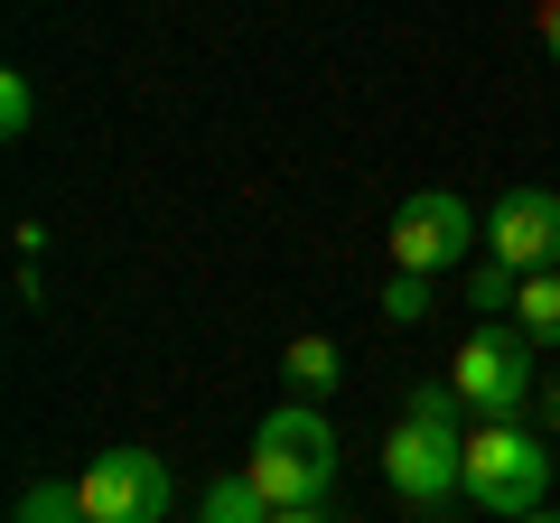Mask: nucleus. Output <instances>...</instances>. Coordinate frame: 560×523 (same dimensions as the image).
<instances>
[{"label": "nucleus", "mask_w": 560, "mask_h": 523, "mask_svg": "<svg viewBox=\"0 0 560 523\" xmlns=\"http://www.w3.org/2000/svg\"><path fill=\"white\" fill-rule=\"evenodd\" d=\"M243 477L271 496V514L327 504V486H337V430L318 421V403H280L253 430V449H243Z\"/></svg>", "instance_id": "obj_1"}, {"label": "nucleus", "mask_w": 560, "mask_h": 523, "mask_svg": "<svg viewBox=\"0 0 560 523\" xmlns=\"http://www.w3.org/2000/svg\"><path fill=\"white\" fill-rule=\"evenodd\" d=\"M551 477H560V440H541L523 421H477L467 430V504L477 514H495V523L541 514Z\"/></svg>", "instance_id": "obj_2"}, {"label": "nucleus", "mask_w": 560, "mask_h": 523, "mask_svg": "<svg viewBox=\"0 0 560 523\" xmlns=\"http://www.w3.org/2000/svg\"><path fill=\"white\" fill-rule=\"evenodd\" d=\"M533 356L541 346L523 337V327H467L458 337V356H448V383H458V403L477 411V421H523L533 411V393H541V374H533Z\"/></svg>", "instance_id": "obj_3"}, {"label": "nucleus", "mask_w": 560, "mask_h": 523, "mask_svg": "<svg viewBox=\"0 0 560 523\" xmlns=\"http://www.w3.org/2000/svg\"><path fill=\"white\" fill-rule=\"evenodd\" d=\"M383 486H393L420 523H440L448 504L467 496V440L458 430H430V421H393L383 430Z\"/></svg>", "instance_id": "obj_4"}, {"label": "nucleus", "mask_w": 560, "mask_h": 523, "mask_svg": "<svg viewBox=\"0 0 560 523\" xmlns=\"http://www.w3.org/2000/svg\"><path fill=\"white\" fill-rule=\"evenodd\" d=\"M486 243V216L467 197H448V187H420V197H401V216H393V271H458L467 253Z\"/></svg>", "instance_id": "obj_5"}, {"label": "nucleus", "mask_w": 560, "mask_h": 523, "mask_svg": "<svg viewBox=\"0 0 560 523\" xmlns=\"http://www.w3.org/2000/svg\"><path fill=\"white\" fill-rule=\"evenodd\" d=\"M84 523H168V467L150 449H103L75 477Z\"/></svg>", "instance_id": "obj_6"}, {"label": "nucleus", "mask_w": 560, "mask_h": 523, "mask_svg": "<svg viewBox=\"0 0 560 523\" xmlns=\"http://www.w3.org/2000/svg\"><path fill=\"white\" fill-rule=\"evenodd\" d=\"M486 262H504V271H560V197L551 187H504L495 216H486Z\"/></svg>", "instance_id": "obj_7"}, {"label": "nucleus", "mask_w": 560, "mask_h": 523, "mask_svg": "<svg viewBox=\"0 0 560 523\" xmlns=\"http://www.w3.org/2000/svg\"><path fill=\"white\" fill-rule=\"evenodd\" d=\"M280 374H290V393H300V403H327V393L346 383V356H337V337H290Z\"/></svg>", "instance_id": "obj_8"}, {"label": "nucleus", "mask_w": 560, "mask_h": 523, "mask_svg": "<svg viewBox=\"0 0 560 523\" xmlns=\"http://www.w3.org/2000/svg\"><path fill=\"white\" fill-rule=\"evenodd\" d=\"M197 523H271V496L234 467V477H215V486L197 496Z\"/></svg>", "instance_id": "obj_9"}, {"label": "nucleus", "mask_w": 560, "mask_h": 523, "mask_svg": "<svg viewBox=\"0 0 560 523\" xmlns=\"http://www.w3.org/2000/svg\"><path fill=\"white\" fill-rule=\"evenodd\" d=\"M514 327L533 346H560V271H533L523 281V300H514Z\"/></svg>", "instance_id": "obj_10"}, {"label": "nucleus", "mask_w": 560, "mask_h": 523, "mask_svg": "<svg viewBox=\"0 0 560 523\" xmlns=\"http://www.w3.org/2000/svg\"><path fill=\"white\" fill-rule=\"evenodd\" d=\"M10 523H84V496H75V486H57V477H38V486H20Z\"/></svg>", "instance_id": "obj_11"}, {"label": "nucleus", "mask_w": 560, "mask_h": 523, "mask_svg": "<svg viewBox=\"0 0 560 523\" xmlns=\"http://www.w3.org/2000/svg\"><path fill=\"white\" fill-rule=\"evenodd\" d=\"M514 300H523V271H504V262H477L467 271V309L477 318H514Z\"/></svg>", "instance_id": "obj_12"}, {"label": "nucleus", "mask_w": 560, "mask_h": 523, "mask_svg": "<svg viewBox=\"0 0 560 523\" xmlns=\"http://www.w3.org/2000/svg\"><path fill=\"white\" fill-rule=\"evenodd\" d=\"M383 318H393V327L430 318V271H393V281H383Z\"/></svg>", "instance_id": "obj_13"}, {"label": "nucleus", "mask_w": 560, "mask_h": 523, "mask_svg": "<svg viewBox=\"0 0 560 523\" xmlns=\"http://www.w3.org/2000/svg\"><path fill=\"white\" fill-rule=\"evenodd\" d=\"M28 131H38V84L0 75V141H28Z\"/></svg>", "instance_id": "obj_14"}, {"label": "nucleus", "mask_w": 560, "mask_h": 523, "mask_svg": "<svg viewBox=\"0 0 560 523\" xmlns=\"http://www.w3.org/2000/svg\"><path fill=\"white\" fill-rule=\"evenodd\" d=\"M533 28H541V47H551V66H560V0H541V10H533Z\"/></svg>", "instance_id": "obj_15"}, {"label": "nucleus", "mask_w": 560, "mask_h": 523, "mask_svg": "<svg viewBox=\"0 0 560 523\" xmlns=\"http://www.w3.org/2000/svg\"><path fill=\"white\" fill-rule=\"evenodd\" d=\"M271 523H337L327 504H300V514H271Z\"/></svg>", "instance_id": "obj_16"}, {"label": "nucleus", "mask_w": 560, "mask_h": 523, "mask_svg": "<svg viewBox=\"0 0 560 523\" xmlns=\"http://www.w3.org/2000/svg\"><path fill=\"white\" fill-rule=\"evenodd\" d=\"M523 523H560V514H551V504H541V514H523Z\"/></svg>", "instance_id": "obj_17"}]
</instances>
